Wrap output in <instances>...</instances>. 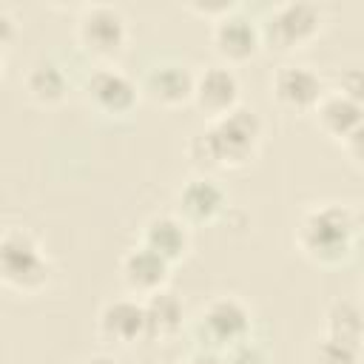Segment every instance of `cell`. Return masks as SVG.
<instances>
[{"instance_id": "cell-1", "label": "cell", "mask_w": 364, "mask_h": 364, "mask_svg": "<svg viewBox=\"0 0 364 364\" xmlns=\"http://www.w3.org/2000/svg\"><path fill=\"white\" fill-rule=\"evenodd\" d=\"M264 142V122L259 111L236 105L230 114L210 119L205 128L193 131L185 151L196 173H219L247 168Z\"/></svg>"}, {"instance_id": "cell-2", "label": "cell", "mask_w": 364, "mask_h": 364, "mask_svg": "<svg viewBox=\"0 0 364 364\" xmlns=\"http://www.w3.org/2000/svg\"><path fill=\"white\" fill-rule=\"evenodd\" d=\"M358 239L361 216L344 202H316L301 210L293 228L296 250L318 267H336L350 262L358 247Z\"/></svg>"}, {"instance_id": "cell-3", "label": "cell", "mask_w": 364, "mask_h": 364, "mask_svg": "<svg viewBox=\"0 0 364 364\" xmlns=\"http://www.w3.org/2000/svg\"><path fill=\"white\" fill-rule=\"evenodd\" d=\"M54 276L43 242L23 225L0 228V287L14 296H40Z\"/></svg>"}, {"instance_id": "cell-4", "label": "cell", "mask_w": 364, "mask_h": 364, "mask_svg": "<svg viewBox=\"0 0 364 364\" xmlns=\"http://www.w3.org/2000/svg\"><path fill=\"white\" fill-rule=\"evenodd\" d=\"M324 28V9L313 0H284L259 20L262 48L273 54H296L307 48Z\"/></svg>"}, {"instance_id": "cell-5", "label": "cell", "mask_w": 364, "mask_h": 364, "mask_svg": "<svg viewBox=\"0 0 364 364\" xmlns=\"http://www.w3.org/2000/svg\"><path fill=\"white\" fill-rule=\"evenodd\" d=\"M193 333L202 350L225 355L236 344L247 341L253 333V310L245 299L233 293H219L208 299L193 321Z\"/></svg>"}, {"instance_id": "cell-6", "label": "cell", "mask_w": 364, "mask_h": 364, "mask_svg": "<svg viewBox=\"0 0 364 364\" xmlns=\"http://www.w3.org/2000/svg\"><path fill=\"white\" fill-rule=\"evenodd\" d=\"M74 40L80 51L102 63H114L131 40L128 17L114 3H85L74 20Z\"/></svg>"}, {"instance_id": "cell-7", "label": "cell", "mask_w": 364, "mask_h": 364, "mask_svg": "<svg viewBox=\"0 0 364 364\" xmlns=\"http://www.w3.org/2000/svg\"><path fill=\"white\" fill-rule=\"evenodd\" d=\"M85 102L102 117H128L142 100L139 82L114 63L94 65L82 82Z\"/></svg>"}, {"instance_id": "cell-8", "label": "cell", "mask_w": 364, "mask_h": 364, "mask_svg": "<svg viewBox=\"0 0 364 364\" xmlns=\"http://www.w3.org/2000/svg\"><path fill=\"white\" fill-rule=\"evenodd\" d=\"M327 80L318 68L307 63H284L270 77V97L282 111L290 114H313L318 100L327 91Z\"/></svg>"}, {"instance_id": "cell-9", "label": "cell", "mask_w": 364, "mask_h": 364, "mask_svg": "<svg viewBox=\"0 0 364 364\" xmlns=\"http://www.w3.org/2000/svg\"><path fill=\"white\" fill-rule=\"evenodd\" d=\"M210 46H213L219 63H225L230 68L239 63H247L262 48L259 23L250 14H245L239 6H233L222 17L210 20Z\"/></svg>"}, {"instance_id": "cell-10", "label": "cell", "mask_w": 364, "mask_h": 364, "mask_svg": "<svg viewBox=\"0 0 364 364\" xmlns=\"http://www.w3.org/2000/svg\"><path fill=\"white\" fill-rule=\"evenodd\" d=\"M191 102L208 117V122L219 119V117L230 114L236 105H242V80H239L236 68H230L225 63L202 65L193 74Z\"/></svg>"}, {"instance_id": "cell-11", "label": "cell", "mask_w": 364, "mask_h": 364, "mask_svg": "<svg viewBox=\"0 0 364 364\" xmlns=\"http://www.w3.org/2000/svg\"><path fill=\"white\" fill-rule=\"evenodd\" d=\"M193 68L176 57L154 60L139 80V94L162 108H179L191 102L193 94Z\"/></svg>"}, {"instance_id": "cell-12", "label": "cell", "mask_w": 364, "mask_h": 364, "mask_svg": "<svg viewBox=\"0 0 364 364\" xmlns=\"http://www.w3.org/2000/svg\"><path fill=\"white\" fill-rule=\"evenodd\" d=\"M228 208L225 185L210 173L188 176L176 191V216L185 225H210Z\"/></svg>"}, {"instance_id": "cell-13", "label": "cell", "mask_w": 364, "mask_h": 364, "mask_svg": "<svg viewBox=\"0 0 364 364\" xmlns=\"http://www.w3.org/2000/svg\"><path fill=\"white\" fill-rule=\"evenodd\" d=\"M97 333H100V338H105L117 347H131V344L145 341L148 327H145L142 299H136V296L108 299L97 313Z\"/></svg>"}, {"instance_id": "cell-14", "label": "cell", "mask_w": 364, "mask_h": 364, "mask_svg": "<svg viewBox=\"0 0 364 364\" xmlns=\"http://www.w3.org/2000/svg\"><path fill=\"white\" fill-rule=\"evenodd\" d=\"M171 267L173 264H168L162 256H156L154 250L136 242L119 256V282L128 290V296L148 299L151 293L168 287Z\"/></svg>"}, {"instance_id": "cell-15", "label": "cell", "mask_w": 364, "mask_h": 364, "mask_svg": "<svg viewBox=\"0 0 364 364\" xmlns=\"http://www.w3.org/2000/svg\"><path fill=\"white\" fill-rule=\"evenodd\" d=\"M361 117H364L361 100L347 97L330 85H327L324 97L318 100V105L313 108V119H316L318 131L327 139H333L336 145H344L353 136H361Z\"/></svg>"}, {"instance_id": "cell-16", "label": "cell", "mask_w": 364, "mask_h": 364, "mask_svg": "<svg viewBox=\"0 0 364 364\" xmlns=\"http://www.w3.org/2000/svg\"><path fill=\"white\" fill-rule=\"evenodd\" d=\"M23 91L34 105L54 108V105L65 102V97L71 91V77L60 60L43 54L28 63V68L23 74Z\"/></svg>"}, {"instance_id": "cell-17", "label": "cell", "mask_w": 364, "mask_h": 364, "mask_svg": "<svg viewBox=\"0 0 364 364\" xmlns=\"http://www.w3.org/2000/svg\"><path fill=\"white\" fill-rule=\"evenodd\" d=\"M139 245L162 256L168 264H176L191 250V225H185L176 213H154L142 222Z\"/></svg>"}, {"instance_id": "cell-18", "label": "cell", "mask_w": 364, "mask_h": 364, "mask_svg": "<svg viewBox=\"0 0 364 364\" xmlns=\"http://www.w3.org/2000/svg\"><path fill=\"white\" fill-rule=\"evenodd\" d=\"M142 307H145L148 338L168 341V338H173V336L182 333L185 318H188L185 316V301L171 287H162V290L151 293L148 299H142Z\"/></svg>"}, {"instance_id": "cell-19", "label": "cell", "mask_w": 364, "mask_h": 364, "mask_svg": "<svg viewBox=\"0 0 364 364\" xmlns=\"http://www.w3.org/2000/svg\"><path fill=\"white\" fill-rule=\"evenodd\" d=\"M324 333L361 344L364 338V310L355 296H336L324 310Z\"/></svg>"}, {"instance_id": "cell-20", "label": "cell", "mask_w": 364, "mask_h": 364, "mask_svg": "<svg viewBox=\"0 0 364 364\" xmlns=\"http://www.w3.org/2000/svg\"><path fill=\"white\" fill-rule=\"evenodd\" d=\"M307 364H361V344L336 338L321 330L307 344Z\"/></svg>"}, {"instance_id": "cell-21", "label": "cell", "mask_w": 364, "mask_h": 364, "mask_svg": "<svg viewBox=\"0 0 364 364\" xmlns=\"http://www.w3.org/2000/svg\"><path fill=\"white\" fill-rule=\"evenodd\" d=\"M330 88H336V91H341V94H347V97L361 100V88H364V82H361V71H358V68H347V71H341V77H338Z\"/></svg>"}, {"instance_id": "cell-22", "label": "cell", "mask_w": 364, "mask_h": 364, "mask_svg": "<svg viewBox=\"0 0 364 364\" xmlns=\"http://www.w3.org/2000/svg\"><path fill=\"white\" fill-rule=\"evenodd\" d=\"M14 40H17V20H14V14L9 9L0 6V51L6 46H11Z\"/></svg>"}, {"instance_id": "cell-23", "label": "cell", "mask_w": 364, "mask_h": 364, "mask_svg": "<svg viewBox=\"0 0 364 364\" xmlns=\"http://www.w3.org/2000/svg\"><path fill=\"white\" fill-rule=\"evenodd\" d=\"M179 364H225V358L219 355V353H210V350H193V353H188Z\"/></svg>"}, {"instance_id": "cell-24", "label": "cell", "mask_w": 364, "mask_h": 364, "mask_svg": "<svg viewBox=\"0 0 364 364\" xmlns=\"http://www.w3.org/2000/svg\"><path fill=\"white\" fill-rule=\"evenodd\" d=\"M82 364H122L114 353H91L88 358H82Z\"/></svg>"}, {"instance_id": "cell-25", "label": "cell", "mask_w": 364, "mask_h": 364, "mask_svg": "<svg viewBox=\"0 0 364 364\" xmlns=\"http://www.w3.org/2000/svg\"><path fill=\"white\" fill-rule=\"evenodd\" d=\"M0 77H3V54H0Z\"/></svg>"}, {"instance_id": "cell-26", "label": "cell", "mask_w": 364, "mask_h": 364, "mask_svg": "<svg viewBox=\"0 0 364 364\" xmlns=\"http://www.w3.org/2000/svg\"><path fill=\"white\" fill-rule=\"evenodd\" d=\"M264 364H273V361H264Z\"/></svg>"}]
</instances>
